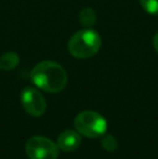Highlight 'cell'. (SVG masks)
Returning a JSON list of instances; mask_svg holds the SVG:
<instances>
[{"instance_id": "obj_1", "label": "cell", "mask_w": 158, "mask_h": 159, "mask_svg": "<svg viewBox=\"0 0 158 159\" xmlns=\"http://www.w3.org/2000/svg\"><path fill=\"white\" fill-rule=\"evenodd\" d=\"M30 78L36 87L49 93L61 92L67 84L66 70L53 61H42L37 64L30 73Z\"/></svg>"}, {"instance_id": "obj_2", "label": "cell", "mask_w": 158, "mask_h": 159, "mask_svg": "<svg viewBox=\"0 0 158 159\" xmlns=\"http://www.w3.org/2000/svg\"><path fill=\"white\" fill-rule=\"evenodd\" d=\"M101 37L93 30H82L70 37L68 41V52L77 59H88L99 52L101 48Z\"/></svg>"}, {"instance_id": "obj_3", "label": "cell", "mask_w": 158, "mask_h": 159, "mask_svg": "<svg viewBox=\"0 0 158 159\" xmlns=\"http://www.w3.org/2000/svg\"><path fill=\"white\" fill-rule=\"evenodd\" d=\"M75 128L81 135L87 138H101L106 133L107 121L99 113L93 111H84L76 116Z\"/></svg>"}, {"instance_id": "obj_4", "label": "cell", "mask_w": 158, "mask_h": 159, "mask_svg": "<svg viewBox=\"0 0 158 159\" xmlns=\"http://www.w3.org/2000/svg\"><path fill=\"white\" fill-rule=\"evenodd\" d=\"M25 152L29 159H57L60 148L50 139L35 135L27 140Z\"/></svg>"}, {"instance_id": "obj_5", "label": "cell", "mask_w": 158, "mask_h": 159, "mask_svg": "<svg viewBox=\"0 0 158 159\" xmlns=\"http://www.w3.org/2000/svg\"><path fill=\"white\" fill-rule=\"evenodd\" d=\"M21 101L25 111L33 117H40L46 111V98L35 88L27 87L24 89L21 94Z\"/></svg>"}, {"instance_id": "obj_6", "label": "cell", "mask_w": 158, "mask_h": 159, "mask_svg": "<svg viewBox=\"0 0 158 159\" xmlns=\"http://www.w3.org/2000/svg\"><path fill=\"white\" fill-rule=\"evenodd\" d=\"M80 143H81L80 133L74 130H65L60 133L57 138V146L60 149L66 153L76 151L80 146Z\"/></svg>"}, {"instance_id": "obj_7", "label": "cell", "mask_w": 158, "mask_h": 159, "mask_svg": "<svg viewBox=\"0 0 158 159\" xmlns=\"http://www.w3.org/2000/svg\"><path fill=\"white\" fill-rule=\"evenodd\" d=\"M20 63V57L15 52H7L0 57V68L3 70H11Z\"/></svg>"}, {"instance_id": "obj_8", "label": "cell", "mask_w": 158, "mask_h": 159, "mask_svg": "<svg viewBox=\"0 0 158 159\" xmlns=\"http://www.w3.org/2000/svg\"><path fill=\"white\" fill-rule=\"evenodd\" d=\"M79 19L81 24L84 27H92L94 23L97 22V14H95L94 10L91 8H84L79 13Z\"/></svg>"}, {"instance_id": "obj_9", "label": "cell", "mask_w": 158, "mask_h": 159, "mask_svg": "<svg viewBox=\"0 0 158 159\" xmlns=\"http://www.w3.org/2000/svg\"><path fill=\"white\" fill-rule=\"evenodd\" d=\"M101 138L102 147L108 153H114L118 147V142H117L116 138L114 135H111V134H104Z\"/></svg>"}, {"instance_id": "obj_10", "label": "cell", "mask_w": 158, "mask_h": 159, "mask_svg": "<svg viewBox=\"0 0 158 159\" xmlns=\"http://www.w3.org/2000/svg\"><path fill=\"white\" fill-rule=\"evenodd\" d=\"M140 3L147 13L158 15V0H140Z\"/></svg>"}, {"instance_id": "obj_11", "label": "cell", "mask_w": 158, "mask_h": 159, "mask_svg": "<svg viewBox=\"0 0 158 159\" xmlns=\"http://www.w3.org/2000/svg\"><path fill=\"white\" fill-rule=\"evenodd\" d=\"M153 44H154V48L158 53V33L154 36V39H153Z\"/></svg>"}]
</instances>
